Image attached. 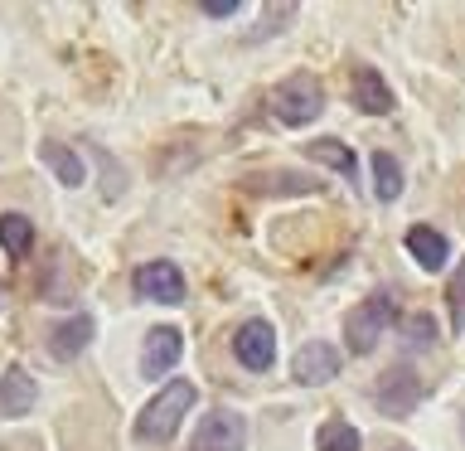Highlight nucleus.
Segmentation results:
<instances>
[{
  "label": "nucleus",
  "mask_w": 465,
  "mask_h": 451,
  "mask_svg": "<svg viewBox=\"0 0 465 451\" xmlns=\"http://www.w3.org/2000/svg\"><path fill=\"white\" fill-rule=\"evenodd\" d=\"M291 374L301 378V384H330L334 374H340V349L325 345V340H311L296 349V364H291Z\"/></svg>",
  "instance_id": "nucleus-8"
},
{
  "label": "nucleus",
  "mask_w": 465,
  "mask_h": 451,
  "mask_svg": "<svg viewBox=\"0 0 465 451\" xmlns=\"http://www.w3.org/2000/svg\"><path fill=\"white\" fill-rule=\"evenodd\" d=\"M373 195L392 204L402 195V165H398V155H388V151H373Z\"/></svg>",
  "instance_id": "nucleus-16"
},
{
  "label": "nucleus",
  "mask_w": 465,
  "mask_h": 451,
  "mask_svg": "<svg viewBox=\"0 0 465 451\" xmlns=\"http://www.w3.org/2000/svg\"><path fill=\"white\" fill-rule=\"evenodd\" d=\"M131 286H136V296H145V301H160V306L184 301V272L174 267V262H165V257L141 262V267L131 272Z\"/></svg>",
  "instance_id": "nucleus-4"
},
{
  "label": "nucleus",
  "mask_w": 465,
  "mask_h": 451,
  "mask_svg": "<svg viewBox=\"0 0 465 451\" xmlns=\"http://www.w3.org/2000/svg\"><path fill=\"white\" fill-rule=\"evenodd\" d=\"M272 112L276 122L286 126H311L320 112H325V87H320V78H311V73H291L286 83L272 87Z\"/></svg>",
  "instance_id": "nucleus-2"
},
{
  "label": "nucleus",
  "mask_w": 465,
  "mask_h": 451,
  "mask_svg": "<svg viewBox=\"0 0 465 451\" xmlns=\"http://www.w3.org/2000/svg\"><path fill=\"white\" fill-rule=\"evenodd\" d=\"M242 442H247V422L242 413H228V407H218L194 427V451H242Z\"/></svg>",
  "instance_id": "nucleus-6"
},
{
  "label": "nucleus",
  "mask_w": 465,
  "mask_h": 451,
  "mask_svg": "<svg viewBox=\"0 0 465 451\" xmlns=\"http://www.w3.org/2000/svg\"><path fill=\"white\" fill-rule=\"evenodd\" d=\"M184 413H194V384H189V378H174V384H165L151 403L141 407L136 436L141 442H170V436L180 432Z\"/></svg>",
  "instance_id": "nucleus-1"
},
{
  "label": "nucleus",
  "mask_w": 465,
  "mask_h": 451,
  "mask_svg": "<svg viewBox=\"0 0 465 451\" xmlns=\"http://www.w3.org/2000/svg\"><path fill=\"white\" fill-rule=\"evenodd\" d=\"M203 15H209V20H228V15H238V0H209Z\"/></svg>",
  "instance_id": "nucleus-21"
},
{
  "label": "nucleus",
  "mask_w": 465,
  "mask_h": 451,
  "mask_svg": "<svg viewBox=\"0 0 465 451\" xmlns=\"http://www.w3.org/2000/svg\"><path fill=\"white\" fill-rule=\"evenodd\" d=\"M0 306H5V286H0Z\"/></svg>",
  "instance_id": "nucleus-22"
},
{
  "label": "nucleus",
  "mask_w": 465,
  "mask_h": 451,
  "mask_svg": "<svg viewBox=\"0 0 465 451\" xmlns=\"http://www.w3.org/2000/svg\"><path fill=\"white\" fill-rule=\"evenodd\" d=\"M417 398H421V384H417V374H407V369L388 374L383 384H378V403H383V413H392V417H407L417 407Z\"/></svg>",
  "instance_id": "nucleus-12"
},
{
  "label": "nucleus",
  "mask_w": 465,
  "mask_h": 451,
  "mask_svg": "<svg viewBox=\"0 0 465 451\" xmlns=\"http://www.w3.org/2000/svg\"><path fill=\"white\" fill-rule=\"evenodd\" d=\"M392 316H398V306H392L388 291H373V296H363V301L354 306V311H349V320H344L349 349H354V355H369V349L388 335Z\"/></svg>",
  "instance_id": "nucleus-3"
},
{
  "label": "nucleus",
  "mask_w": 465,
  "mask_h": 451,
  "mask_svg": "<svg viewBox=\"0 0 465 451\" xmlns=\"http://www.w3.org/2000/svg\"><path fill=\"white\" fill-rule=\"evenodd\" d=\"M311 160H325L330 170H340L344 180H354V151H349L344 141H334V136H325V141H311Z\"/></svg>",
  "instance_id": "nucleus-17"
},
{
  "label": "nucleus",
  "mask_w": 465,
  "mask_h": 451,
  "mask_svg": "<svg viewBox=\"0 0 465 451\" xmlns=\"http://www.w3.org/2000/svg\"><path fill=\"white\" fill-rule=\"evenodd\" d=\"M35 398H39L35 374H25L20 364H10V369L0 374V413H5V417H25L29 407H35Z\"/></svg>",
  "instance_id": "nucleus-10"
},
{
  "label": "nucleus",
  "mask_w": 465,
  "mask_h": 451,
  "mask_svg": "<svg viewBox=\"0 0 465 451\" xmlns=\"http://www.w3.org/2000/svg\"><path fill=\"white\" fill-rule=\"evenodd\" d=\"M0 247H5L10 257H29V247H35V224H29L25 214H0Z\"/></svg>",
  "instance_id": "nucleus-15"
},
{
  "label": "nucleus",
  "mask_w": 465,
  "mask_h": 451,
  "mask_svg": "<svg viewBox=\"0 0 465 451\" xmlns=\"http://www.w3.org/2000/svg\"><path fill=\"white\" fill-rule=\"evenodd\" d=\"M87 340H93V316H73V320H64V326H54L49 349L58 359H78L87 349Z\"/></svg>",
  "instance_id": "nucleus-13"
},
{
  "label": "nucleus",
  "mask_w": 465,
  "mask_h": 451,
  "mask_svg": "<svg viewBox=\"0 0 465 451\" xmlns=\"http://www.w3.org/2000/svg\"><path fill=\"white\" fill-rule=\"evenodd\" d=\"M446 306H450V330H465V262H460L456 272H450Z\"/></svg>",
  "instance_id": "nucleus-19"
},
{
  "label": "nucleus",
  "mask_w": 465,
  "mask_h": 451,
  "mask_svg": "<svg viewBox=\"0 0 465 451\" xmlns=\"http://www.w3.org/2000/svg\"><path fill=\"white\" fill-rule=\"evenodd\" d=\"M180 355H184V340H180V330L174 326H160V330H151L145 335V345H141V374H170L174 364H180Z\"/></svg>",
  "instance_id": "nucleus-7"
},
{
  "label": "nucleus",
  "mask_w": 465,
  "mask_h": 451,
  "mask_svg": "<svg viewBox=\"0 0 465 451\" xmlns=\"http://www.w3.org/2000/svg\"><path fill=\"white\" fill-rule=\"evenodd\" d=\"M436 340V326H431V316H412L407 320V345L421 349V345H431Z\"/></svg>",
  "instance_id": "nucleus-20"
},
{
  "label": "nucleus",
  "mask_w": 465,
  "mask_h": 451,
  "mask_svg": "<svg viewBox=\"0 0 465 451\" xmlns=\"http://www.w3.org/2000/svg\"><path fill=\"white\" fill-rule=\"evenodd\" d=\"M315 451H359V427H349L344 417H330L315 432Z\"/></svg>",
  "instance_id": "nucleus-18"
},
{
  "label": "nucleus",
  "mask_w": 465,
  "mask_h": 451,
  "mask_svg": "<svg viewBox=\"0 0 465 451\" xmlns=\"http://www.w3.org/2000/svg\"><path fill=\"white\" fill-rule=\"evenodd\" d=\"M407 253L417 257V267L441 272V267H446V257H450V243H446V233H441V228L412 224V228H407Z\"/></svg>",
  "instance_id": "nucleus-11"
},
{
  "label": "nucleus",
  "mask_w": 465,
  "mask_h": 451,
  "mask_svg": "<svg viewBox=\"0 0 465 451\" xmlns=\"http://www.w3.org/2000/svg\"><path fill=\"white\" fill-rule=\"evenodd\" d=\"M232 355H238L242 369H272V359H276V330L267 326V320H242L238 335H232Z\"/></svg>",
  "instance_id": "nucleus-5"
},
{
  "label": "nucleus",
  "mask_w": 465,
  "mask_h": 451,
  "mask_svg": "<svg viewBox=\"0 0 465 451\" xmlns=\"http://www.w3.org/2000/svg\"><path fill=\"white\" fill-rule=\"evenodd\" d=\"M39 160H44V165H49L64 185H83V180H87L78 151H68V145H58V141H44V145H39Z\"/></svg>",
  "instance_id": "nucleus-14"
},
{
  "label": "nucleus",
  "mask_w": 465,
  "mask_h": 451,
  "mask_svg": "<svg viewBox=\"0 0 465 451\" xmlns=\"http://www.w3.org/2000/svg\"><path fill=\"white\" fill-rule=\"evenodd\" d=\"M349 83H354V102H359V112H369V116L392 112V87H388V78H383V73H378L373 64H354Z\"/></svg>",
  "instance_id": "nucleus-9"
}]
</instances>
